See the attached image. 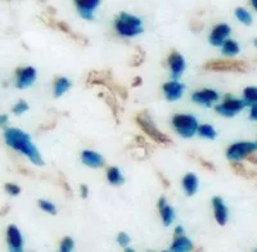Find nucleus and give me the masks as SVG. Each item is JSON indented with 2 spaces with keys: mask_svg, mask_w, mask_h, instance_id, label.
<instances>
[{
  "mask_svg": "<svg viewBox=\"0 0 257 252\" xmlns=\"http://www.w3.org/2000/svg\"><path fill=\"white\" fill-rule=\"evenodd\" d=\"M193 249L192 240L183 235H174V240L170 247L171 252H190Z\"/></svg>",
  "mask_w": 257,
  "mask_h": 252,
  "instance_id": "obj_19",
  "label": "nucleus"
},
{
  "mask_svg": "<svg viewBox=\"0 0 257 252\" xmlns=\"http://www.w3.org/2000/svg\"><path fill=\"white\" fill-rule=\"evenodd\" d=\"M173 126L183 138H192L198 132V121L192 114H175L173 117Z\"/></svg>",
  "mask_w": 257,
  "mask_h": 252,
  "instance_id": "obj_4",
  "label": "nucleus"
},
{
  "mask_svg": "<svg viewBox=\"0 0 257 252\" xmlns=\"http://www.w3.org/2000/svg\"><path fill=\"white\" fill-rule=\"evenodd\" d=\"M243 97H244L245 104L253 106L257 104V88L256 86H248L243 91Z\"/></svg>",
  "mask_w": 257,
  "mask_h": 252,
  "instance_id": "obj_25",
  "label": "nucleus"
},
{
  "mask_svg": "<svg viewBox=\"0 0 257 252\" xmlns=\"http://www.w3.org/2000/svg\"><path fill=\"white\" fill-rule=\"evenodd\" d=\"M235 17H237V20L239 21V22H242L243 25L249 26V25L252 24L251 13H249L245 8H242V7H238V8L235 9Z\"/></svg>",
  "mask_w": 257,
  "mask_h": 252,
  "instance_id": "obj_26",
  "label": "nucleus"
},
{
  "mask_svg": "<svg viewBox=\"0 0 257 252\" xmlns=\"http://www.w3.org/2000/svg\"><path fill=\"white\" fill-rule=\"evenodd\" d=\"M249 118L253 121H257V104L251 106V111H249Z\"/></svg>",
  "mask_w": 257,
  "mask_h": 252,
  "instance_id": "obj_35",
  "label": "nucleus"
},
{
  "mask_svg": "<svg viewBox=\"0 0 257 252\" xmlns=\"http://www.w3.org/2000/svg\"><path fill=\"white\" fill-rule=\"evenodd\" d=\"M183 189L187 196L192 197L198 191V178L194 173H188L183 178Z\"/></svg>",
  "mask_w": 257,
  "mask_h": 252,
  "instance_id": "obj_20",
  "label": "nucleus"
},
{
  "mask_svg": "<svg viewBox=\"0 0 257 252\" xmlns=\"http://www.w3.org/2000/svg\"><path fill=\"white\" fill-rule=\"evenodd\" d=\"M48 25H49V26H52L53 29L61 30L62 33H64L66 35H68L71 39H73V40L77 41V43H80V44H82V45L88 44V39L84 38L82 35H79L77 33H73L72 30L70 29V26L64 24V22H62V21L50 20V21H48Z\"/></svg>",
  "mask_w": 257,
  "mask_h": 252,
  "instance_id": "obj_17",
  "label": "nucleus"
},
{
  "mask_svg": "<svg viewBox=\"0 0 257 252\" xmlns=\"http://www.w3.org/2000/svg\"><path fill=\"white\" fill-rule=\"evenodd\" d=\"M71 88V81L66 77H56L53 81V93L56 97H62Z\"/></svg>",
  "mask_w": 257,
  "mask_h": 252,
  "instance_id": "obj_21",
  "label": "nucleus"
},
{
  "mask_svg": "<svg viewBox=\"0 0 257 252\" xmlns=\"http://www.w3.org/2000/svg\"><path fill=\"white\" fill-rule=\"evenodd\" d=\"M142 85V77H135L134 81H133V86Z\"/></svg>",
  "mask_w": 257,
  "mask_h": 252,
  "instance_id": "obj_40",
  "label": "nucleus"
},
{
  "mask_svg": "<svg viewBox=\"0 0 257 252\" xmlns=\"http://www.w3.org/2000/svg\"><path fill=\"white\" fill-rule=\"evenodd\" d=\"M254 151H257L256 143L251 142H239V143H234L226 151V157L231 162H238L243 159H247L248 156L253 155Z\"/></svg>",
  "mask_w": 257,
  "mask_h": 252,
  "instance_id": "obj_6",
  "label": "nucleus"
},
{
  "mask_svg": "<svg viewBox=\"0 0 257 252\" xmlns=\"http://www.w3.org/2000/svg\"><path fill=\"white\" fill-rule=\"evenodd\" d=\"M7 243L11 252H24V238L16 225H9L7 229Z\"/></svg>",
  "mask_w": 257,
  "mask_h": 252,
  "instance_id": "obj_9",
  "label": "nucleus"
},
{
  "mask_svg": "<svg viewBox=\"0 0 257 252\" xmlns=\"http://www.w3.org/2000/svg\"><path fill=\"white\" fill-rule=\"evenodd\" d=\"M75 242L71 237H64L59 243V252H73Z\"/></svg>",
  "mask_w": 257,
  "mask_h": 252,
  "instance_id": "obj_28",
  "label": "nucleus"
},
{
  "mask_svg": "<svg viewBox=\"0 0 257 252\" xmlns=\"http://www.w3.org/2000/svg\"><path fill=\"white\" fill-rule=\"evenodd\" d=\"M230 33L231 29L229 25L219 24L212 29L208 40H210V43L213 47H222L225 41L228 40V36L230 35Z\"/></svg>",
  "mask_w": 257,
  "mask_h": 252,
  "instance_id": "obj_10",
  "label": "nucleus"
},
{
  "mask_svg": "<svg viewBox=\"0 0 257 252\" xmlns=\"http://www.w3.org/2000/svg\"><path fill=\"white\" fill-rule=\"evenodd\" d=\"M158 211L161 214V219H162V223L165 226H170L173 224L174 219H175V211L174 208L166 202V198L165 197H161L158 199Z\"/></svg>",
  "mask_w": 257,
  "mask_h": 252,
  "instance_id": "obj_18",
  "label": "nucleus"
},
{
  "mask_svg": "<svg viewBox=\"0 0 257 252\" xmlns=\"http://www.w3.org/2000/svg\"><path fill=\"white\" fill-rule=\"evenodd\" d=\"M114 30L118 35L125 36V38H133V36L143 33V25H142L141 18L122 12L114 20Z\"/></svg>",
  "mask_w": 257,
  "mask_h": 252,
  "instance_id": "obj_2",
  "label": "nucleus"
},
{
  "mask_svg": "<svg viewBox=\"0 0 257 252\" xmlns=\"http://www.w3.org/2000/svg\"><path fill=\"white\" fill-rule=\"evenodd\" d=\"M36 79V71L34 67H21L16 71V86L26 89L34 84Z\"/></svg>",
  "mask_w": 257,
  "mask_h": 252,
  "instance_id": "obj_8",
  "label": "nucleus"
},
{
  "mask_svg": "<svg viewBox=\"0 0 257 252\" xmlns=\"http://www.w3.org/2000/svg\"><path fill=\"white\" fill-rule=\"evenodd\" d=\"M203 68L207 71H225V72H243L247 70L245 62L238 61V59H212V61L206 62Z\"/></svg>",
  "mask_w": 257,
  "mask_h": 252,
  "instance_id": "obj_5",
  "label": "nucleus"
},
{
  "mask_svg": "<svg viewBox=\"0 0 257 252\" xmlns=\"http://www.w3.org/2000/svg\"><path fill=\"white\" fill-rule=\"evenodd\" d=\"M252 7L257 11V0H252Z\"/></svg>",
  "mask_w": 257,
  "mask_h": 252,
  "instance_id": "obj_41",
  "label": "nucleus"
},
{
  "mask_svg": "<svg viewBox=\"0 0 257 252\" xmlns=\"http://www.w3.org/2000/svg\"><path fill=\"white\" fill-rule=\"evenodd\" d=\"M117 242H118V244H120L121 247L127 248L128 243H130V237H128V234H126V233L121 232L118 233V235H117Z\"/></svg>",
  "mask_w": 257,
  "mask_h": 252,
  "instance_id": "obj_32",
  "label": "nucleus"
},
{
  "mask_svg": "<svg viewBox=\"0 0 257 252\" xmlns=\"http://www.w3.org/2000/svg\"><path fill=\"white\" fill-rule=\"evenodd\" d=\"M197 160H198V161L201 162L202 166L205 167V169H207V170H211V171H215V165H213L212 162L206 161V160L202 159V157H197Z\"/></svg>",
  "mask_w": 257,
  "mask_h": 252,
  "instance_id": "obj_34",
  "label": "nucleus"
},
{
  "mask_svg": "<svg viewBox=\"0 0 257 252\" xmlns=\"http://www.w3.org/2000/svg\"><path fill=\"white\" fill-rule=\"evenodd\" d=\"M29 109V104H27L26 100H18L15 104V107L12 108L13 113L16 114H22L24 112H26Z\"/></svg>",
  "mask_w": 257,
  "mask_h": 252,
  "instance_id": "obj_29",
  "label": "nucleus"
},
{
  "mask_svg": "<svg viewBox=\"0 0 257 252\" xmlns=\"http://www.w3.org/2000/svg\"><path fill=\"white\" fill-rule=\"evenodd\" d=\"M81 161L84 165H86V166L89 167H93V169H100V167L104 166L105 164L103 156L99 155L98 152H94V151L91 150L82 151Z\"/></svg>",
  "mask_w": 257,
  "mask_h": 252,
  "instance_id": "obj_16",
  "label": "nucleus"
},
{
  "mask_svg": "<svg viewBox=\"0 0 257 252\" xmlns=\"http://www.w3.org/2000/svg\"><path fill=\"white\" fill-rule=\"evenodd\" d=\"M198 135L202 137V138H206V139H215L216 138V130L215 128L208 123H203V125H199L198 128Z\"/></svg>",
  "mask_w": 257,
  "mask_h": 252,
  "instance_id": "obj_24",
  "label": "nucleus"
},
{
  "mask_svg": "<svg viewBox=\"0 0 257 252\" xmlns=\"http://www.w3.org/2000/svg\"><path fill=\"white\" fill-rule=\"evenodd\" d=\"M107 180L112 185H122L125 183V179H123L121 171L114 166L108 167V170H107Z\"/></svg>",
  "mask_w": 257,
  "mask_h": 252,
  "instance_id": "obj_22",
  "label": "nucleus"
},
{
  "mask_svg": "<svg viewBox=\"0 0 257 252\" xmlns=\"http://www.w3.org/2000/svg\"><path fill=\"white\" fill-rule=\"evenodd\" d=\"M59 184L62 185V187H63V189H64V192H66V193H68V196L70 197H72V189H71V187H70V184H68V182L67 180H66V178H64L63 175H62L61 174V176H59Z\"/></svg>",
  "mask_w": 257,
  "mask_h": 252,
  "instance_id": "obj_33",
  "label": "nucleus"
},
{
  "mask_svg": "<svg viewBox=\"0 0 257 252\" xmlns=\"http://www.w3.org/2000/svg\"><path fill=\"white\" fill-rule=\"evenodd\" d=\"M221 50H222V54L226 57H234L237 56L238 53H239V45H238V43L235 40H231V39H228V40L225 41L224 44H222L221 47Z\"/></svg>",
  "mask_w": 257,
  "mask_h": 252,
  "instance_id": "obj_23",
  "label": "nucleus"
},
{
  "mask_svg": "<svg viewBox=\"0 0 257 252\" xmlns=\"http://www.w3.org/2000/svg\"><path fill=\"white\" fill-rule=\"evenodd\" d=\"M88 194H89L88 187H86V185H85V184H82L81 185V196H82V198H86V197H88Z\"/></svg>",
  "mask_w": 257,
  "mask_h": 252,
  "instance_id": "obj_37",
  "label": "nucleus"
},
{
  "mask_svg": "<svg viewBox=\"0 0 257 252\" xmlns=\"http://www.w3.org/2000/svg\"><path fill=\"white\" fill-rule=\"evenodd\" d=\"M8 122V116L7 114H0V126L6 125Z\"/></svg>",
  "mask_w": 257,
  "mask_h": 252,
  "instance_id": "obj_38",
  "label": "nucleus"
},
{
  "mask_svg": "<svg viewBox=\"0 0 257 252\" xmlns=\"http://www.w3.org/2000/svg\"><path fill=\"white\" fill-rule=\"evenodd\" d=\"M135 120H137L138 125L141 126V129L143 130L147 135H148L149 138L153 139L156 143H158V144H171L173 143V141H171V139H170L169 137L165 134V133H162L161 130L157 129V126H156V123L153 122L152 117L149 116L148 112L147 111L139 112V113L137 114Z\"/></svg>",
  "mask_w": 257,
  "mask_h": 252,
  "instance_id": "obj_3",
  "label": "nucleus"
},
{
  "mask_svg": "<svg viewBox=\"0 0 257 252\" xmlns=\"http://www.w3.org/2000/svg\"><path fill=\"white\" fill-rule=\"evenodd\" d=\"M4 188H6L7 193L11 194V196H17L21 192V188L17 184H13V183H7Z\"/></svg>",
  "mask_w": 257,
  "mask_h": 252,
  "instance_id": "obj_31",
  "label": "nucleus"
},
{
  "mask_svg": "<svg viewBox=\"0 0 257 252\" xmlns=\"http://www.w3.org/2000/svg\"><path fill=\"white\" fill-rule=\"evenodd\" d=\"M39 207H40L44 212L50 215H56L57 212L56 205L50 202V201H47V199H40V201H39Z\"/></svg>",
  "mask_w": 257,
  "mask_h": 252,
  "instance_id": "obj_27",
  "label": "nucleus"
},
{
  "mask_svg": "<svg viewBox=\"0 0 257 252\" xmlns=\"http://www.w3.org/2000/svg\"><path fill=\"white\" fill-rule=\"evenodd\" d=\"M162 252H171V251H162Z\"/></svg>",
  "mask_w": 257,
  "mask_h": 252,
  "instance_id": "obj_44",
  "label": "nucleus"
},
{
  "mask_svg": "<svg viewBox=\"0 0 257 252\" xmlns=\"http://www.w3.org/2000/svg\"><path fill=\"white\" fill-rule=\"evenodd\" d=\"M4 139L6 143L8 144L12 150L18 151L24 156H26L27 159L36 166H43L44 161L41 157L40 152L38 151L34 144H32L30 135L22 132L21 129H16V128H9L4 133Z\"/></svg>",
  "mask_w": 257,
  "mask_h": 252,
  "instance_id": "obj_1",
  "label": "nucleus"
},
{
  "mask_svg": "<svg viewBox=\"0 0 257 252\" xmlns=\"http://www.w3.org/2000/svg\"><path fill=\"white\" fill-rule=\"evenodd\" d=\"M75 6L79 11V15L84 20L91 21L94 20V11L99 6V2L98 0H76Z\"/></svg>",
  "mask_w": 257,
  "mask_h": 252,
  "instance_id": "obj_14",
  "label": "nucleus"
},
{
  "mask_svg": "<svg viewBox=\"0 0 257 252\" xmlns=\"http://www.w3.org/2000/svg\"><path fill=\"white\" fill-rule=\"evenodd\" d=\"M212 207H213V215L216 219L219 225H225L228 223V207L225 206L224 201L220 197H213L212 199Z\"/></svg>",
  "mask_w": 257,
  "mask_h": 252,
  "instance_id": "obj_15",
  "label": "nucleus"
},
{
  "mask_svg": "<svg viewBox=\"0 0 257 252\" xmlns=\"http://www.w3.org/2000/svg\"><path fill=\"white\" fill-rule=\"evenodd\" d=\"M219 93L212 89H201L192 94V100L197 104H202V106L210 107L212 103L219 100Z\"/></svg>",
  "mask_w": 257,
  "mask_h": 252,
  "instance_id": "obj_11",
  "label": "nucleus"
},
{
  "mask_svg": "<svg viewBox=\"0 0 257 252\" xmlns=\"http://www.w3.org/2000/svg\"><path fill=\"white\" fill-rule=\"evenodd\" d=\"M247 160H248L249 162H252V164H256L257 165V156L254 155H251V156H248V157H247Z\"/></svg>",
  "mask_w": 257,
  "mask_h": 252,
  "instance_id": "obj_39",
  "label": "nucleus"
},
{
  "mask_svg": "<svg viewBox=\"0 0 257 252\" xmlns=\"http://www.w3.org/2000/svg\"><path fill=\"white\" fill-rule=\"evenodd\" d=\"M256 148H257V142H256Z\"/></svg>",
  "mask_w": 257,
  "mask_h": 252,
  "instance_id": "obj_45",
  "label": "nucleus"
},
{
  "mask_svg": "<svg viewBox=\"0 0 257 252\" xmlns=\"http://www.w3.org/2000/svg\"><path fill=\"white\" fill-rule=\"evenodd\" d=\"M256 252H257V249H256Z\"/></svg>",
  "mask_w": 257,
  "mask_h": 252,
  "instance_id": "obj_47",
  "label": "nucleus"
},
{
  "mask_svg": "<svg viewBox=\"0 0 257 252\" xmlns=\"http://www.w3.org/2000/svg\"><path fill=\"white\" fill-rule=\"evenodd\" d=\"M162 90H164L166 99L170 100V102H174V100H178L183 97L184 85L180 84L179 81H176V80H174V81L165 82L164 86H162Z\"/></svg>",
  "mask_w": 257,
  "mask_h": 252,
  "instance_id": "obj_13",
  "label": "nucleus"
},
{
  "mask_svg": "<svg viewBox=\"0 0 257 252\" xmlns=\"http://www.w3.org/2000/svg\"><path fill=\"white\" fill-rule=\"evenodd\" d=\"M197 252H201V251H197Z\"/></svg>",
  "mask_w": 257,
  "mask_h": 252,
  "instance_id": "obj_46",
  "label": "nucleus"
},
{
  "mask_svg": "<svg viewBox=\"0 0 257 252\" xmlns=\"http://www.w3.org/2000/svg\"><path fill=\"white\" fill-rule=\"evenodd\" d=\"M253 44H254V47H256V49H257V38L253 40Z\"/></svg>",
  "mask_w": 257,
  "mask_h": 252,
  "instance_id": "obj_43",
  "label": "nucleus"
},
{
  "mask_svg": "<svg viewBox=\"0 0 257 252\" xmlns=\"http://www.w3.org/2000/svg\"><path fill=\"white\" fill-rule=\"evenodd\" d=\"M167 63H169L170 71H171V75H173L174 79H178L183 75L185 70V59L184 57L181 56L178 52H171L167 59Z\"/></svg>",
  "mask_w": 257,
  "mask_h": 252,
  "instance_id": "obj_12",
  "label": "nucleus"
},
{
  "mask_svg": "<svg viewBox=\"0 0 257 252\" xmlns=\"http://www.w3.org/2000/svg\"><path fill=\"white\" fill-rule=\"evenodd\" d=\"M247 106L244 100L238 99V98H233L230 95L225 97V99L222 100L221 104H217L215 107L216 112L221 116H225V117H233L238 112L242 111L244 107Z\"/></svg>",
  "mask_w": 257,
  "mask_h": 252,
  "instance_id": "obj_7",
  "label": "nucleus"
},
{
  "mask_svg": "<svg viewBox=\"0 0 257 252\" xmlns=\"http://www.w3.org/2000/svg\"><path fill=\"white\" fill-rule=\"evenodd\" d=\"M107 99V103H108V106L111 107L112 112H113V116L116 117V120H118V106H117V102L113 97L108 95V97L105 98Z\"/></svg>",
  "mask_w": 257,
  "mask_h": 252,
  "instance_id": "obj_30",
  "label": "nucleus"
},
{
  "mask_svg": "<svg viewBox=\"0 0 257 252\" xmlns=\"http://www.w3.org/2000/svg\"><path fill=\"white\" fill-rule=\"evenodd\" d=\"M158 178H160V180L162 182V184H164L165 188H169L170 187V182L166 179V176L164 175L162 173H158Z\"/></svg>",
  "mask_w": 257,
  "mask_h": 252,
  "instance_id": "obj_36",
  "label": "nucleus"
},
{
  "mask_svg": "<svg viewBox=\"0 0 257 252\" xmlns=\"http://www.w3.org/2000/svg\"><path fill=\"white\" fill-rule=\"evenodd\" d=\"M123 252H135V251L133 248H130V247H127V248H125V251Z\"/></svg>",
  "mask_w": 257,
  "mask_h": 252,
  "instance_id": "obj_42",
  "label": "nucleus"
}]
</instances>
